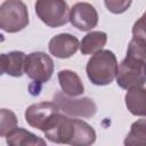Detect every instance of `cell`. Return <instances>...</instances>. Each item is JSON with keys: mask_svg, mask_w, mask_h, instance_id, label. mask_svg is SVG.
I'll use <instances>...</instances> for the list:
<instances>
[{"mask_svg": "<svg viewBox=\"0 0 146 146\" xmlns=\"http://www.w3.org/2000/svg\"><path fill=\"white\" fill-rule=\"evenodd\" d=\"M54 102L58 105L60 111L72 116L91 117L97 112L96 103L89 97L74 98L65 95L63 91H58L54 96Z\"/></svg>", "mask_w": 146, "mask_h": 146, "instance_id": "obj_6", "label": "cell"}, {"mask_svg": "<svg viewBox=\"0 0 146 146\" xmlns=\"http://www.w3.org/2000/svg\"><path fill=\"white\" fill-rule=\"evenodd\" d=\"M54 73V62L49 55L42 51H34L26 56L25 74L36 83H44L50 80Z\"/></svg>", "mask_w": 146, "mask_h": 146, "instance_id": "obj_7", "label": "cell"}, {"mask_svg": "<svg viewBox=\"0 0 146 146\" xmlns=\"http://www.w3.org/2000/svg\"><path fill=\"white\" fill-rule=\"evenodd\" d=\"M104 2L108 11L113 14H122L131 6L132 0H104Z\"/></svg>", "mask_w": 146, "mask_h": 146, "instance_id": "obj_19", "label": "cell"}, {"mask_svg": "<svg viewBox=\"0 0 146 146\" xmlns=\"http://www.w3.org/2000/svg\"><path fill=\"white\" fill-rule=\"evenodd\" d=\"M127 146H146V119H139L131 124L124 139Z\"/></svg>", "mask_w": 146, "mask_h": 146, "instance_id": "obj_16", "label": "cell"}, {"mask_svg": "<svg viewBox=\"0 0 146 146\" xmlns=\"http://www.w3.org/2000/svg\"><path fill=\"white\" fill-rule=\"evenodd\" d=\"M70 11L65 0H36L35 14L49 27H59L70 21Z\"/></svg>", "mask_w": 146, "mask_h": 146, "instance_id": "obj_5", "label": "cell"}, {"mask_svg": "<svg viewBox=\"0 0 146 146\" xmlns=\"http://www.w3.org/2000/svg\"><path fill=\"white\" fill-rule=\"evenodd\" d=\"M128 111L136 116H146V88L137 87L129 89L124 96Z\"/></svg>", "mask_w": 146, "mask_h": 146, "instance_id": "obj_13", "label": "cell"}, {"mask_svg": "<svg viewBox=\"0 0 146 146\" xmlns=\"http://www.w3.org/2000/svg\"><path fill=\"white\" fill-rule=\"evenodd\" d=\"M59 107L55 102H41L29 106L25 111V121L32 128L42 132L48 127L52 117L59 112Z\"/></svg>", "mask_w": 146, "mask_h": 146, "instance_id": "obj_8", "label": "cell"}, {"mask_svg": "<svg viewBox=\"0 0 146 146\" xmlns=\"http://www.w3.org/2000/svg\"><path fill=\"white\" fill-rule=\"evenodd\" d=\"M107 42V34L103 31H90L80 42V51L82 55H94L102 50Z\"/></svg>", "mask_w": 146, "mask_h": 146, "instance_id": "obj_15", "label": "cell"}, {"mask_svg": "<svg viewBox=\"0 0 146 146\" xmlns=\"http://www.w3.org/2000/svg\"><path fill=\"white\" fill-rule=\"evenodd\" d=\"M146 82V60L137 59L130 56L120 63L116 73V83L120 88L129 90L143 87Z\"/></svg>", "mask_w": 146, "mask_h": 146, "instance_id": "obj_4", "label": "cell"}, {"mask_svg": "<svg viewBox=\"0 0 146 146\" xmlns=\"http://www.w3.org/2000/svg\"><path fill=\"white\" fill-rule=\"evenodd\" d=\"M98 13L88 2H76L70 11V22L79 31H90L98 24Z\"/></svg>", "mask_w": 146, "mask_h": 146, "instance_id": "obj_9", "label": "cell"}, {"mask_svg": "<svg viewBox=\"0 0 146 146\" xmlns=\"http://www.w3.org/2000/svg\"><path fill=\"white\" fill-rule=\"evenodd\" d=\"M117 67V59L114 52L102 49L88 60L86 72L88 79L95 86H107L116 78Z\"/></svg>", "mask_w": 146, "mask_h": 146, "instance_id": "obj_2", "label": "cell"}, {"mask_svg": "<svg viewBox=\"0 0 146 146\" xmlns=\"http://www.w3.org/2000/svg\"><path fill=\"white\" fill-rule=\"evenodd\" d=\"M144 14H145V15H146V11H145V13H144Z\"/></svg>", "mask_w": 146, "mask_h": 146, "instance_id": "obj_21", "label": "cell"}, {"mask_svg": "<svg viewBox=\"0 0 146 146\" xmlns=\"http://www.w3.org/2000/svg\"><path fill=\"white\" fill-rule=\"evenodd\" d=\"M26 56L23 51H10L2 54L0 58L1 74H8L10 76L19 78L25 73Z\"/></svg>", "mask_w": 146, "mask_h": 146, "instance_id": "obj_11", "label": "cell"}, {"mask_svg": "<svg viewBox=\"0 0 146 146\" xmlns=\"http://www.w3.org/2000/svg\"><path fill=\"white\" fill-rule=\"evenodd\" d=\"M7 144L10 146H44L46 140L35 136L34 133L23 129L16 128L9 135L6 136Z\"/></svg>", "mask_w": 146, "mask_h": 146, "instance_id": "obj_14", "label": "cell"}, {"mask_svg": "<svg viewBox=\"0 0 146 146\" xmlns=\"http://www.w3.org/2000/svg\"><path fill=\"white\" fill-rule=\"evenodd\" d=\"M132 38L139 39L146 43V15L145 14H143V16L135 22L132 26Z\"/></svg>", "mask_w": 146, "mask_h": 146, "instance_id": "obj_20", "label": "cell"}, {"mask_svg": "<svg viewBox=\"0 0 146 146\" xmlns=\"http://www.w3.org/2000/svg\"><path fill=\"white\" fill-rule=\"evenodd\" d=\"M80 48V42L76 36L70 33H60L52 36L49 41L48 49L51 55L57 58H70Z\"/></svg>", "mask_w": 146, "mask_h": 146, "instance_id": "obj_10", "label": "cell"}, {"mask_svg": "<svg viewBox=\"0 0 146 146\" xmlns=\"http://www.w3.org/2000/svg\"><path fill=\"white\" fill-rule=\"evenodd\" d=\"M29 11L22 0H5L0 6V29L16 33L29 25Z\"/></svg>", "mask_w": 146, "mask_h": 146, "instance_id": "obj_3", "label": "cell"}, {"mask_svg": "<svg viewBox=\"0 0 146 146\" xmlns=\"http://www.w3.org/2000/svg\"><path fill=\"white\" fill-rule=\"evenodd\" d=\"M17 128V117L14 112L7 108L0 111V136L6 137Z\"/></svg>", "mask_w": 146, "mask_h": 146, "instance_id": "obj_17", "label": "cell"}, {"mask_svg": "<svg viewBox=\"0 0 146 146\" xmlns=\"http://www.w3.org/2000/svg\"><path fill=\"white\" fill-rule=\"evenodd\" d=\"M58 81L62 91L70 97H78L84 92V86L80 76L71 70H62L58 72Z\"/></svg>", "mask_w": 146, "mask_h": 146, "instance_id": "obj_12", "label": "cell"}, {"mask_svg": "<svg viewBox=\"0 0 146 146\" xmlns=\"http://www.w3.org/2000/svg\"><path fill=\"white\" fill-rule=\"evenodd\" d=\"M127 56L141 59V60H146V43L139 39L132 38L128 46Z\"/></svg>", "mask_w": 146, "mask_h": 146, "instance_id": "obj_18", "label": "cell"}, {"mask_svg": "<svg viewBox=\"0 0 146 146\" xmlns=\"http://www.w3.org/2000/svg\"><path fill=\"white\" fill-rule=\"evenodd\" d=\"M43 133L47 139L57 144L88 146L96 141V131L90 124L79 119H71L59 112L49 122Z\"/></svg>", "mask_w": 146, "mask_h": 146, "instance_id": "obj_1", "label": "cell"}]
</instances>
